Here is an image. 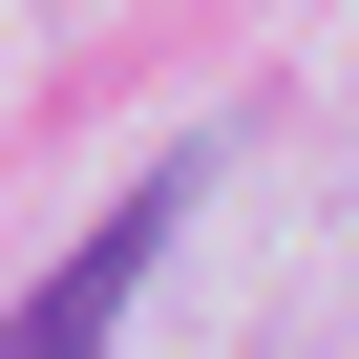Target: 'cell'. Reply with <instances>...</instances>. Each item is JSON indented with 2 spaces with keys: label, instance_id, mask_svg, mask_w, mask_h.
<instances>
[{
  "label": "cell",
  "instance_id": "6da1fadb",
  "mask_svg": "<svg viewBox=\"0 0 359 359\" xmlns=\"http://www.w3.org/2000/svg\"><path fill=\"white\" fill-rule=\"evenodd\" d=\"M148 254H169V191H127V212L22 296V317H0V359H106V338H127V296H148Z\"/></svg>",
  "mask_w": 359,
  "mask_h": 359
}]
</instances>
